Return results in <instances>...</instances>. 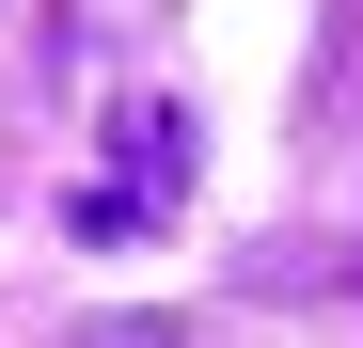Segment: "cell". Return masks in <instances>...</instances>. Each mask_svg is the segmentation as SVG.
I'll use <instances>...</instances> for the list:
<instances>
[{"label": "cell", "mask_w": 363, "mask_h": 348, "mask_svg": "<svg viewBox=\"0 0 363 348\" xmlns=\"http://www.w3.org/2000/svg\"><path fill=\"white\" fill-rule=\"evenodd\" d=\"M158 174H190V127L174 111H127V190H158Z\"/></svg>", "instance_id": "obj_1"}]
</instances>
